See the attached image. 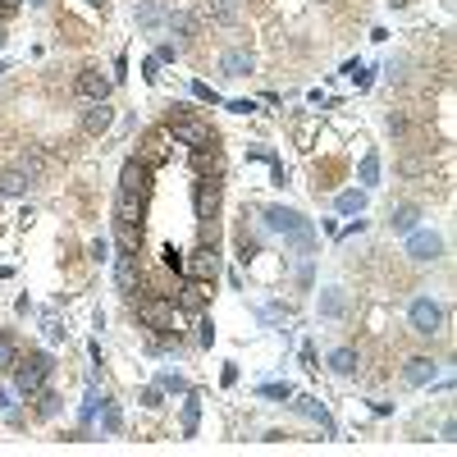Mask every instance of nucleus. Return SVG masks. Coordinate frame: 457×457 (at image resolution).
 <instances>
[{"label":"nucleus","instance_id":"obj_1","mask_svg":"<svg viewBox=\"0 0 457 457\" xmlns=\"http://www.w3.org/2000/svg\"><path fill=\"white\" fill-rule=\"evenodd\" d=\"M147 192H151V165L129 155L124 170H119V188H114V220L142 225V215H147Z\"/></svg>","mask_w":457,"mask_h":457},{"label":"nucleus","instance_id":"obj_2","mask_svg":"<svg viewBox=\"0 0 457 457\" xmlns=\"http://www.w3.org/2000/svg\"><path fill=\"white\" fill-rule=\"evenodd\" d=\"M261 215H266V229L279 233L297 256H311V251H316V229H311V220L302 215V210H293V206H266Z\"/></svg>","mask_w":457,"mask_h":457},{"label":"nucleus","instance_id":"obj_3","mask_svg":"<svg viewBox=\"0 0 457 457\" xmlns=\"http://www.w3.org/2000/svg\"><path fill=\"white\" fill-rule=\"evenodd\" d=\"M170 133L174 142H183L188 151H201V147H215V138H210V129L201 119H192V105H170Z\"/></svg>","mask_w":457,"mask_h":457},{"label":"nucleus","instance_id":"obj_4","mask_svg":"<svg viewBox=\"0 0 457 457\" xmlns=\"http://www.w3.org/2000/svg\"><path fill=\"white\" fill-rule=\"evenodd\" d=\"M51 371H55L51 352H32L28 362H14V393L37 398L46 388V380H51Z\"/></svg>","mask_w":457,"mask_h":457},{"label":"nucleus","instance_id":"obj_5","mask_svg":"<svg viewBox=\"0 0 457 457\" xmlns=\"http://www.w3.org/2000/svg\"><path fill=\"white\" fill-rule=\"evenodd\" d=\"M407 325H412V334L434 338V334L444 329V302H434L430 293L412 297V307H407Z\"/></svg>","mask_w":457,"mask_h":457},{"label":"nucleus","instance_id":"obj_6","mask_svg":"<svg viewBox=\"0 0 457 457\" xmlns=\"http://www.w3.org/2000/svg\"><path fill=\"white\" fill-rule=\"evenodd\" d=\"M183 275H188L192 284H215V275H220V251H215V242L192 247L188 256H183Z\"/></svg>","mask_w":457,"mask_h":457},{"label":"nucleus","instance_id":"obj_7","mask_svg":"<svg viewBox=\"0 0 457 457\" xmlns=\"http://www.w3.org/2000/svg\"><path fill=\"white\" fill-rule=\"evenodd\" d=\"M407 256L421 261V266H425V261H439V256H444V233L416 225L412 233H407Z\"/></svg>","mask_w":457,"mask_h":457},{"label":"nucleus","instance_id":"obj_8","mask_svg":"<svg viewBox=\"0 0 457 457\" xmlns=\"http://www.w3.org/2000/svg\"><path fill=\"white\" fill-rule=\"evenodd\" d=\"M138 320L151 329V334H170L174 329V302L170 297H147V302L138 307Z\"/></svg>","mask_w":457,"mask_h":457},{"label":"nucleus","instance_id":"obj_9","mask_svg":"<svg viewBox=\"0 0 457 457\" xmlns=\"http://www.w3.org/2000/svg\"><path fill=\"white\" fill-rule=\"evenodd\" d=\"M78 92H83L87 101H110V92H114V78L105 73V69H96V64H87V69L78 73Z\"/></svg>","mask_w":457,"mask_h":457},{"label":"nucleus","instance_id":"obj_10","mask_svg":"<svg viewBox=\"0 0 457 457\" xmlns=\"http://www.w3.org/2000/svg\"><path fill=\"white\" fill-rule=\"evenodd\" d=\"M192 201H197V220H201V225H210L215 210H220V179H206V174H201L197 188H192Z\"/></svg>","mask_w":457,"mask_h":457},{"label":"nucleus","instance_id":"obj_11","mask_svg":"<svg viewBox=\"0 0 457 457\" xmlns=\"http://www.w3.org/2000/svg\"><path fill=\"white\" fill-rule=\"evenodd\" d=\"M434 380H439V362H430V357H412L403 366V384H412V388H425Z\"/></svg>","mask_w":457,"mask_h":457},{"label":"nucleus","instance_id":"obj_12","mask_svg":"<svg viewBox=\"0 0 457 457\" xmlns=\"http://www.w3.org/2000/svg\"><path fill=\"white\" fill-rule=\"evenodd\" d=\"M251 69H256V60H251L247 46H233V51L220 55V73H225V78H247Z\"/></svg>","mask_w":457,"mask_h":457},{"label":"nucleus","instance_id":"obj_13","mask_svg":"<svg viewBox=\"0 0 457 457\" xmlns=\"http://www.w3.org/2000/svg\"><path fill=\"white\" fill-rule=\"evenodd\" d=\"M293 412H302V416H311V421H316V425H320V430H325V434H329V439H334V434H338V425H334V416H329V407H325V403H320V398H297V403H293Z\"/></svg>","mask_w":457,"mask_h":457},{"label":"nucleus","instance_id":"obj_14","mask_svg":"<svg viewBox=\"0 0 457 457\" xmlns=\"http://www.w3.org/2000/svg\"><path fill=\"white\" fill-rule=\"evenodd\" d=\"M110 124H114L110 101H92V105H87V114H83V133L101 138V133H110Z\"/></svg>","mask_w":457,"mask_h":457},{"label":"nucleus","instance_id":"obj_15","mask_svg":"<svg viewBox=\"0 0 457 457\" xmlns=\"http://www.w3.org/2000/svg\"><path fill=\"white\" fill-rule=\"evenodd\" d=\"M348 316V288L329 284L320 288V320H343Z\"/></svg>","mask_w":457,"mask_h":457},{"label":"nucleus","instance_id":"obj_16","mask_svg":"<svg viewBox=\"0 0 457 457\" xmlns=\"http://www.w3.org/2000/svg\"><path fill=\"white\" fill-rule=\"evenodd\" d=\"M165 297H170L179 311H188V316H201V311H206V293H201V284H192V279L179 288V293H165Z\"/></svg>","mask_w":457,"mask_h":457},{"label":"nucleus","instance_id":"obj_17","mask_svg":"<svg viewBox=\"0 0 457 457\" xmlns=\"http://www.w3.org/2000/svg\"><path fill=\"white\" fill-rule=\"evenodd\" d=\"M114 284H119V293H133V288H138V256H133V251H119V256H114Z\"/></svg>","mask_w":457,"mask_h":457},{"label":"nucleus","instance_id":"obj_18","mask_svg":"<svg viewBox=\"0 0 457 457\" xmlns=\"http://www.w3.org/2000/svg\"><path fill=\"white\" fill-rule=\"evenodd\" d=\"M114 247L138 256V247H142V225H124V220H114Z\"/></svg>","mask_w":457,"mask_h":457},{"label":"nucleus","instance_id":"obj_19","mask_svg":"<svg viewBox=\"0 0 457 457\" xmlns=\"http://www.w3.org/2000/svg\"><path fill=\"white\" fill-rule=\"evenodd\" d=\"M28 188H32V179H28L23 170H5L0 174V197H28Z\"/></svg>","mask_w":457,"mask_h":457},{"label":"nucleus","instance_id":"obj_20","mask_svg":"<svg viewBox=\"0 0 457 457\" xmlns=\"http://www.w3.org/2000/svg\"><path fill=\"white\" fill-rule=\"evenodd\" d=\"M416 225H421V206H393V215H388L393 233H412Z\"/></svg>","mask_w":457,"mask_h":457},{"label":"nucleus","instance_id":"obj_21","mask_svg":"<svg viewBox=\"0 0 457 457\" xmlns=\"http://www.w3.org/2000/svg\"><path fill=\"white\" fill-rule=\"evenodd\" d=\"M183 398H188V403H183V439H192V434H197V425H201V398L192 393V388Z\"/></svg>","mask_w":457,"mask_h":457},{"label":"nucleus","instance_id":"obj_22","mask_svg":"<svg viewBox=\"0 0 457 457\" xmlns=\"http://www.w3.org/2000/svg\"><path fill=\"white\" fill-rule=\"evenodd\" d=\"M165 138H170V133H151V138H147V147L138 151V160H142V165H151V170H155V165H160L165 155H170V151H165Z\"/></svg>","mask_w":457,"mask_h":457},{"label":"nucleus","instance_id":"obj_23","mask_svg":"<svg viewBox=\"0 0 457 457\" xmlns=\"http://www.w3.org/2000/svg\"><path fill=\"white\" fill-rule=\"evenodd\" d=\"M334 206L343 210V215H362V210H366V188H348V192H338Z\"/></svg>","mask_w":457,"mask_h":457},{"label":"nucleus","instance_id":"obj_24","mask_svg":"<svg viewBox=\"0 0 457 457\" xmlns=\"http://www.w3.org/2000/svg\"><path fill=\"white\" fill-rule=\"evenodd\" d=\"M165 18H170V9H165L160 0H142V5H138V23L142 28H160Z\"/></svg>","mask_w":457,"mask_h":457},{"label":"nucleus","instance_id":"obj_25","mask_svg":"<svg viewBox=\"0 0 457 457\" xmlns=\"http://www.w3.org/2000/svg\"><path fill=\"white\" fill-rule=\"evenodd\" d=\"M357 183H362V188H375V183H380V155L375 151L362 155V165H357Z\"/></svg>","mask_w":457,"mask_h":457},{"label":"nucleus","instance_id":"obj_26","mask_svg":"<svg viewBox=\"0 0 457 457\" xmlns=\"http://www.w3.org/2000/svg\"><path fill=\"white\" fill-rule=\"evenodd\" d=\"M165 23H170V32H174V37H183V42H192V37H197V18L183 14V9H174V14L165 18Z\"/></svg>","mask_w":457,"mask_h":457},{"label":"nucleus","instance_id":"obj_27","mask_svg":"<svg viewBox=\"0 0 457 457\" xmlns=\"http://www.w3.org/2000/svg\"><path fill=\"white\" fill-rule=\"evenodd\" d=\"M206 18H215V23H238V0H206Z\"/></svg>","mask_w":457,"mask_h":457},{"label":"nucleus","instance_id":"obj_28","mask_svg":"<svg viewBox=\"0 0 457 457\" xmlns=\"http://www.w3.org/2000/svg\"><path fill=\"white\" fill-rule=\"evenodd\" d=\"M329 371L334 375H352L357 371V352L352 348H334V352H329Z\"/></svg>","mask_w":457,"mask_h":457},{"label":"nucleus","instance_id":"obj_29","mask_svg":"<svg viewBox=\"0 0 457 457\" xmlns=\"http://www.w3.org/2000/svg\"><path fill=\"white\" fill-rule=\"evenodd\" d=\"M101 430L105 434H119L124 430V416H119V407H114L110 398H101Z\"/></svg>","mask_w":457,"mask_h":457},{"label":"nucleus","instance_id":"obj_30","mask_svg":"<svg viewBox=\"0 0 457 457\" xmlns=\"http://www.w3.org/2000/svg\"><path fill=\"white\" fill-rule=\"evenodd\" d=\"M155 388H160V393H188V380H183L179 371H160L155 375Z\"/></svg>","mask_w":457,"mask_h":457},{"label":"nucleus","instance_id":"obj_31","mask_svg":"<svg viewBox=\"0 0 457 457\" xmlns=\"http://www.w3.org/2000/svg\"><path fill=\"white\" fill-rule=\"evenodd\" d=\"M14 362H18L14 338H9V334H0V371H14Z\"/></svg>","mask_w":457,"mask_h":457},{"label":"nucleus","instance_id":"obj_32","mask_svg":"<svg viewBox=\"0 0 457 457\" xmlns=\"http://www.w3.org/2000/svg\"><path fill=\"white\" fill-rule=\"evenodd\" d=\"M42 329H46V338H51V343H64V325H60V316H55V311H46V316H42Z\"/></svg>","mask_w":457,"mask_h":457},{"label":"nucleus","instance_id":"obj_33","mask_svg":"<svg viewBox=\"0 0 457 457\" xmlns=\"http://www.w3.org/2000/svg\"><path fill=\"white\" fill-rule=\"evenodd\" d=\"M197 343L201 348L215 343V320H210V316H197Z\"/></svg>","mask_w":457,"mask_h":457},{"label":"nucleus","instance_id":"obj_34","mask_svg":"<svg viewBox=\"0 0 457 457\" xmlns=\"http://www.w3.org/2000/svg\"><path fill=\"white\" fill-rule=\"evenodd\" d=\"M256 393L261 398H275V403H288V398H293V384H261Z\"/></svg>","mask_w":457,"mask_h":457},{"label":"nucleus","instance_id":"obj_35","mask_svg":"<svg viewBox=\"0 0 457 457\" xmlns=\"http://www.w3.org/2000/svg\"><path fill=\"white\" fill-rule=\"evenodd\" d=\"M403 73H407V55H393V60H384V78H388V83H403Z\"/></svg>","mask_w":457,"mask_h":457},{"label":"nucleus","instance_id":"obj_36","mask_svg":"<svg viewBox=\"0 0 457 457\" xmlns=\"http://www.w3.org/2000/svg\"><path fill=\"white\" fill-rule=\"evenodd\" d=\"M92 261H96V266H101V261H114V242L110 238H96L92 242Z\"/></svg>","mask_w":457,"mask_h":457},{"label":"nucleus","instance_id":"obj_37","mask_svg":"<svg viewBox=\"0 0 457 457\" xmlns=\"http://www.w3.org/2000/svg\"><path fill=\"white\" fill-rule=\"evenodd\" d=\"M343 73L352 78L357 87H366V83H371V73H366V64H362V60H348V64H343Z\"/></svg>","mask_w":457,"mask_h":457},{"label":"nucleus","instance_id":"obj_38","mask_svg":"<svg viewBox=\"0 0 457 457\" xmlns=\"http://www.w3.org/2000/svg\"><path fill=\"white\" fill-rule=\"evenodd\" d=\"M14 388H0V416H9V421H18V407H14Z\"/></svg>","mask_w":457,"mask_h":457},{"label":"nucleus","instance_id":"obj_39","mask_svg":"<svg viewBox=\"0 0 457 457\" xmlns=\"http://www.w3.org/2000/svg\"><path fill=\"white\" fill-rule=\"evenodd\" d=\"M192 96H197V101H210V105H225V101H220V92H215L210 83H192Z\"/></svg>","mask_w":457,"mask_h":457},{"label":"nucleus","instance_id":"obj_40","mask_svg":"<svg viewBox=\"0 0 457 457\" xmlns=\"http://www.w3.org/2000/svg\"><path fill=\"white\" fill-rule=\"evenodd\" d=\"M155 60H160V64H174V60H179V46H174V42H160V46H155Z\"/></svg>","mask_w":457,"mask_h":457},{"label":"nucleus","instance_id":"obj_41","mask_svg":"<svg viewBox=\"0 0 457 457\" xmlns=\"http://www.w3.org/2000/svg\"><path fill=\"white\" fill-rule=\"evenodd\" d=\"M37 398H42V407H37L42 416H55V412H60V398H55V393H46V388H42Z\"/></svg>","mask_w":457,"mask_h":457},{"label":"nucleus","instance_id":"obj_42","mask_svg":"<svg viewBox=\"0 0 457 457\" xmlns=\"http://www.w3.org/2000/svg\"><path fill=\"white\" fill-rule=\"evenodd\" d=\"M160 261H165V266H170V270H183V251L174 247V242H170V247L160 251Z\"/></svg>","mask_w":457,"mask_h":457},{"label":"nucleus","instance_id":"obj_43","mask_svg":"<svg viewBox=\"0 0 457 457\" xmlns=\"http://www.w3.org/2000/svg\"><path fill=\"white\" fill-rule=\"evenodd\" d=\"M142 78H147V83H160V60H155V55L142 60Z\"/></svg>","mask_w":457,"mask_h":457},{"label":"nucleus","instance_id":"obj_44","mask_svg":"<svg viewBox=\"0 0 457 457\" xmlns=\"http://www.w3.org/2000/svg\"><path fill=\"white\" fill-rule=\"evenodd\" d=\"M142 407H151V412H155V407H165V393H160V388H142Z\"/></svg>","mask_w":457,"mask_h":457},{"label":"nucleus","instance_id":"obj_45","mask_svg":"<svg viewBox=\"0 0 457 457\" xmlns=\"http://www.w3.org/2000/svg\"><path fill=\"white\" fill-rule=\"evenodd\" d=\"M247 155H251V160H266V165H275V160H279V155L270 151V147H247Z\"/></svg>","mask_w":457,"mask_h":457},{"label":"nucleus","instance_id":"obj_46","mask_svg":"<svg viewBox=\"0 0 457 457\" xmlns=\"http://www.w3.org/2000/svg\"><path fill=\"white\" fill-rule=\"evenodd\" d=\"M388 133H393V138H407V119L403 114H388Z\"/></svg>","mask_w":457,"mask_h":457},{"label":"nucleus","instance_id":"obj_47","mask_svg":"<svg viewBox=\"0 0 457 457\" xmlns=\"http://www.w3.org/2000/svg\"><path fill=\"white\" fill-rule=\"evenodd\" d=\"M225 110H233V114H251V110H256V101H225Z\"/></svg>","mask_w":457,"mask_h":457},{"label":"nucleus","instance_id":"obj_48","mask_svg":"<svg viewBox=\"0 0 457 457\" xmlns=\"http://www.w3.org/2000/svg\"><path fill=\"white\" fill-rule=\"evenodd\" d=\"M124 73H129V55H114V83H124Z\"/></svg>","mask_w":457,"mask_h":457},{"label":"nucleus","instance_id":"obj_49","mask_svg":"<svg viewBox=\"0 0 457 457\" xmlns=\"http://www.w3.org/2000/svg\"><path fill=\"white\" fill-rule=\"evenodd\" d=\"M362 229H366V220H352V225H348V229H338V233H343V238H357Z\"/></svg>","mask_w":457,"mask_h":457},{"label":"nucleus","instance_id":"obj_50","mask_svg":"<svg viewBox=\"0 0 457 457\" xmlns=\"http://www.w3.org/2000/svg\"><path fill=\"white\" fill-rule=\"evenodd\" d=\"M87 5H92V9H105V0H87Z\"/></svg>","mask_w":457,"mask_h":457},{"label":"nucleus","instance_id":"obj_51","mask_svg":"<svg viewBox=\"0 0 457 457\" xmlns=\"http://www.w3.org/2000/svg\"><path fill=\"white\" fill-rule=\"evenodd\" d=\"M28 5H32V9H42V5H46V0H28Z\"/></svg>","mask_w":457,"mask_h":457},{"label":"nucleus","instance_id":"obj_52","mask_svg":"<svg viewBox=\"0 0 457 457\" xmlns=\"http://www.w3.org/2000/svg\"><path fill=\"white\" fill-rule=\"evenodd\" d=\"M0 279H9V270H5V266H0Z\"/></svg>","mask_w":457,"mask_h":457},{"label":"nucleus","instance_id":"obj_53","mask_svg":"<svg viewBox=\"0 0 457 457\" xmlns=\"http://www.w3.org/2000/svg\"><path fill=\"white\" fill-rule=\"evenodd\" d=\"M0 46H5V28H0Z\"/></svg>","mask_w":457,"mask_h":457},{"label":"nucleus","instance_id":"obj_54","mask_svg":"<svg viewBox=\"0 0 457 457\" xmlns=\"http://www.w3.org/2000/svg\"><path fill=\"white\" fill-rule=\"evenodd\" d=\"M5 5H9V9H14V5H18V0H5Z\"/></svg>","mask_w":457,"mask_h":457},{"label":"nucleus","instance_id":"obj_55","mask_svg":"<svg viewBox=\"0 0 457 457\" xmlns=\"http://www.w3.org/2000/svg\"><path fill=\"white\" fill-rule=\"evenodd\" d=\"M0 73H5V64H0Z\"/></svg>","mask_w":457,"mask_h":457}]
</instances>
